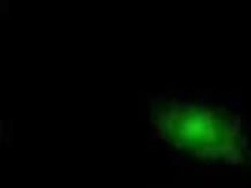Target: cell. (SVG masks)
<instances>
[{"label":"cell","instance_id":"cell-1","mask_svg":"<svg viewBox=\"0 0 251 188\" xmlns=\"http://www.w3.org/2000/svg\"><path fill=\"white\" fill-rule=\"evenodd\" d=\"M153 125L161 140L195 157L234 164L246 158L247 139L242 125L224 110L169 103L157 107Z\"/></svg>","mask_w":251,"mask_h":188}]
</instances>
